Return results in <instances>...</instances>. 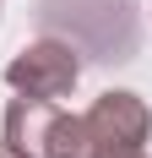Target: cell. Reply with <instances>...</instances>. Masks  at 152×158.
Returning a JSON list of instances; mask_svg holds the SVG:
<instances>
[{
  "label": "cell",
  "instance_id": "obj_1",
  "mask_svg": "<svg viewBox=\"0 0 152 158\" xmlns=\"http://www.w3.org/2000/svg\"><path fill=\"white\" fill-rule=\"evenodd\" d=\"M6 147L16 158H87L82 114H65L49 98H11L6 109Z\"/></svg>",
  "mask_w": 152,
  "mask_h": 158
},
{
  "label": "cell",
  "instance_id": "obj_2",
  "mask_svg": "<svg viewBox=\"0 0 152 158\" xmlns=\"http://www.w3.org/2000/svg\"><path fill=\"white\" fill-rule=\"evenodd\" d=\"M6 82L16 87V98H65L82 82V60L76 44L65 38H33L27 49H16V60L6 65Z\"/></svg>",
  "mask_w": 152,
  "mask_h": 158
},
{
  "label": "cell",
  "instance_id": "obj_3",
  "mask_svg": "<svg viewBox=\"0 0 152 158\" xmlns=\"http://www.w3.org/2000/svg\"><path fill=\"white\" fill-rule=\"evenodd\" d=\"M82 131H87V147H147L152 136V109L136 93H98L92 109L82 114Z\"/></svg>",
  "mask_w": 152,
  "mask_h": 158
},
{
  "label": "cell",
  "instance_id": "obj_4",
  "mask_svg": "<svg viewBox=\"0 0 152 158\" xmlns=\"http://www.w3.org/2000/svg\"><path fill=\"white\" fill-rule=\"evenodd\" d=\"M87 158H147L141 147H98V153H87Z\"/></svg>",
  "mask_w": 152,
  "mask_h": 158
},
{
  "label": "cell",
  "instance_id": "obj_5",
  "mask_svg": "<svg viewBox=\"0 0 152 158\" xmlns=\"http://www.w3.org/2000/svg\"><path fill=\"white\" fill-rule=\"evenodd\" d=\"M0 158H16V153H11V147H6V142H0Z\"/></svg>",
  "mask_w": 152,
  "mask_h": 158
}]
</instances>
